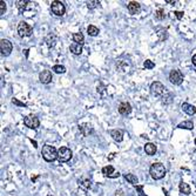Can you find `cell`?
Returning a JSON list of instances; mask_svg holds the SVG:
<instances>
[{"instance_id":"6da1fadb","label":"cell","mask_w":196,"mask_h":196,"mask_svg":"<svg viewBox=\"0 0 196 196\" xmlns=\"http://www.w3.org/2000/svg\"><path fill=\"white\" fill-rule=\"evenodd\" d=\"M149 174L154 180H161V178L165 177L166 175V168L165 166L160 163V162H156L153 163L150 166V169H149Z\"/></svg>"},{"instance_id":"7a4b0ae2","label":"cell","mask_w":196,"mask_h":196,"mask_svg":"<svg viewBox=\"0 0 196 196\" xmlns=\"http://www.w3.org/2000/svg\"><path fill=\"white\" fill-rule=\"evenodd\" d=\"M41 155H42L45 161H47V162H53L55 159H58V150H57L55 147H53V146L46 144V146L42 147Z\"/></svg>"},{"instance_id":"3957f363","label":"cell","mask_w":196,"mask_h":196,"mask_svg":"<svg viewBox=\"0 0 196 196\" xmlns=\"http://www.w3.org/2000/svg\"><path fill=\"white\" fill-rule=\"evenodd\" d=\"M51 11L54 15L57 17H63L65 12H66V7H65V4L61 3V1H53L52 5H51Z\"/></svg>"},{"instance_id":"277c9868","label":"cell","mask_w":196,"mask_h":196,"mask_svg":"<svg viewBox=\"0 0 196 196\" xmlns=\"http://www.w3.org/2000/svg\"><path fill=\"white\" fill-rule=\"evenodd\" d=\"M72 159V150L67 147H61L58 149V160L60 162H67Z\"/></svg>"},{"instance_id":"5b68a950","label":"cell","mask_w":196,"mask_h":196,"mask_svg":"<svg viewBox=\"0 0 196 196\" xmlns=\"http://www.w3.org/2000/svg\"><path fill=\"white\" fill-rule=\"evenodd\" d=\"M24 125L31 129H36L40 125V121L35 115H28L24 119Z\"/></svg>"},{"instance_id":"8992f818","label":"cell","mask_w":196,"mask_h":196,"mask_svg":"<svg viewBox=\"0 0 196 196\" xmlns=\"http://www.w3.org/2000/svg\"><path fill=\"white\" fill-rule=\"evenodd\" d=\"M12 49H13V46H12L11 41L7 40V39H1V41H0V52H1V55L7 57V55L11 54Z\"/></svg>"},{"instance_id":"52a82bcc","label":"cell","mask_w":196,"mask_h":196,"mask_svg":"<svg viewBox=\"0 0 196 196\" xmlns=\"http://www.w3.org/2000/svg\"><path fill=\"white\" fill-rule=\"evenodd\" d=\"M169 80L173 85H181L183 82V74L177 69H173L169 74Z\"/></svg>"},{"instance_id":"ba28073f","label":"cell","mask_w":196,"mask_h":196,"mask_svg":"<svg viewBox=\"0 0 196 196\" xmlns=\"http://www.w3.org/2000/svg\"><path fill=\"white\" fill-rule=\"evenodd\" d=\"M32 32H33V30H32V27L30 26L27 22H25V21L19 22L18 34L20 36H30L32 34Z\"/></svg>"},{"instance_id":"9c48e42d","label":"cell","mask_w":196,"mask_h":196,"mask_svg":"<svg viewBox=\"0 0 196 196\" xmlns=\"http://www.w3.org/2000/svg\"><path fill=\"white\" fill-rule=\"evenodd\" d=\"M165 86L162 85L159 81H155L153 82L152 86H150V93L154 95V96H161L165 94Z\"/></svg>"},{"instance_id":"30bf717a","label":"cell","mask_w":196,"mask_h":196,"mask_svg":"<svg viewBox=\"0 0 196 196\" xmlns=\"http://www.w3.org/2000/svg\"><path fill=\"white\" fill-rule=\"evenodd\" d=\"M102 174L105 176H108V177H119L120 176V173H115L114 172V168L112 167V166H106V167H103L102 168Z\"/></svg>"},{"instance_id":"8fae6325","label":"cell","mask_w":196,"mask_h":196,"mask_svg":"<svg viewBox=\"0 0 196 196\" xmlns=\"http://www.w3.org/2000/svg\"><path fill=\"white\" fill-rule=\"evenodd\" d=\"M39 80H40L41 84L47 85V84H49L52 81V73L49 71H42L39 74Z\"/></svg>"},{"instance_id":"7c38bea8","label":"cell","mask_w":196,"mask_h":196,"mask_svg":"<svg viewBox=\"0 0 196 196\" xmlns=\"http://www.w3.org/2000/svg\"><path fill=\"white\" fill-rule=\"evenodd\" d=\"M127 8H128V12L134 15V14H138L141 11V5L136 3V1H130L128 6H127Z\"/></svg>"},{"instance_id":"4fadbf2b","label":"cell","mask_w":196,"mask_h":196,"mask_svg":"<svg viewBox=\"0 0 196 196\" xmlns=\"http://www.w3.org/2000/svg\"><path fill=\"white\" fill-rule=\"evenodd\" d=\"M132 112V106L129 102H121L119 106V113L122 115H128Z\"/></svg>"},{"instance_id":"5bb4252c","label":"cell","mask_w":196,"mask_h":196,"mask_svg":"<svg viewBox=\"0 0 196 196\" xmlns=\"http://www.w3.org/2000/svg\"><path fill=\"white\" fill-rule=\"evenodd\" d=\"M111 136L113 138L114 141H116V142H121V141L123 140V133H122V130H120V129H113L111 132Z\"/></svg>"},{"instance_id":"9a60e30c","label":"cell","mask_w":196,"mask_h":196,"mask_svg":"<svg viewBox=\"0 0 196 196\" xmlns=\"http://www.w3.org/2000/svg\"><path fill=\"white\" fill-rule=\"evenodd\" d=\"M181 108H182V111L184 112V113H187L188 115H194L196 113V108L194 107L193 105H189V103H187V102L182 103Z\"/></svg>"},{"instance_id":"2e32d148","label":"cell","mask_w":196,"mask_h":196,"mask_svg":"<svg viewBox=\"0 0 196 196\" xmlns=\"http://www.w3.org/2000/svg\"><path fill=\"white\" fill-rule=\"evenodd\" d=\"M69 49H71V52L73 54L79 55V54H81V52H82V45L76 44V42H73V44L69 46Z\"/></svg>"},{"instance_id":"e0dca14e","label":"cell","mask_w":196,"mask_h":196,"mask_svg":"<svg viewBox=\"0 0 196 196\" xmlns=\"http://www.w3.org/2000/svg\"><path fill=\"white\" fill-rule=\"evenodd\" d=\"M144 152H146V154L147 155H155L156 153V146L154 144V143H147L146 146H144Z\"/></svg>"},{"instance_id":"ac0fdd59","label":"cell","mask_w":196,"mask_h":196,"mask_svg":"<svg viewBox=\"0 0 196 196\" xmlns=\"http://www.w3.org/2000/svg\"><path fill=\"white\" fill-rule=\"evenodd\" d=\"M79 129L82 132V134H84L85 136H88L89 134L93 132V129H92L90 125H88V123H84V125L79 126Z\"/></svg>"},{"instance_id":"d6986e66","label":"cell","mask_w":196,"mask_h":196,"mask_svg":"<svg viewBox=\"0 0 196 196\" xmlns=\"http://www.w3.org/2000/svg\"><path fill=\"white\" fill-rule=\"evenodd\" d=\"M180 192L182 193V194H184V195H189L192 193V189L188 186V183L181 182L180 183Z\"/></svg>"},{"instance_id":"ffe728a7","label":"cell","mask_w":196,"mask_h":196,"mask_svg":"<svg viewBox=\"0 0 196 196\" xmlns=\"http://www.w3.org/2000/svg\"><path fill=\"white\" fill-rule=\"evenodd\" d=\"M123 177H125L129 183H132V184H134V186H138L139 180L134 174H125L123 175Z\"/></svg>"},{"instance_id":"44dd1931","label":"cell","mask_w":196,"mask_h":196,"mask_svg":"<svg viewBox=\"0 0 196 196\" xmlns=\"http://www.w3.org/2000/svg\"><path fill=\"white\" fill-rule=\"evenodd\" d=\"M72 38H73V41L74 42H76V44H84V40H85V36H84V34L82 33H74L73 35H72Z\"/></svg>"},{"instance_id":"7402d4cb","label":"cell","mask_w":196,"mask_h":196,"mask_svg":"<svg viewBox=\"0 0 196 196\" xmlns=\"http://www.w3.org/2000/svg\"><path fill=\"white\" fill-rule=\"evenodd\" d=\"M87 32H88V34L90 36H96L99 34V28L96 26H94V25H89L87 27Z\"/></svg>"},{"instance_id":"603a6c76","label":"cell","mask_w":196,"mask_h":196,"mask_svg":"<svg viewBox=\"0 0 196 196\" xmlns=\"http://www.w3.org/2000/svg\"><path fill=\"white\" fill-rule=\"evenodd\" d=\"M178 128H183V129H193L194 128V123L193 121H184V122H181L178 125Z\"/></svg>"},{"instance_id":"cb8c5ba5","label":"cell","mask_w":196,"mask_h":196,"mask_svg":"<svg viewBox=\"0 0 196 196\" xmlns=\"http://www.w3.org/2000/svg\"><path fill=\"white\" fill-rule=\"evenodd\" d=\"M162 101H163V103H166V105H169V103H172V101H173V94L172 93L165 94V95L162 96Z\"/></svg>"},{"instance_id":"d4e9b609","label":"cell","mask_w":196,"mask_h":196,"mask_svg":"<svg viewBox=\"0 0 196 196\" xmlns=\"http://www.w3.org/2000/svg\"><path fill=\"white\" fill-rule=\"evenodd\" d=\"M155 18L157 19V20H163V19L166 18V13H165V11L162 8L160 9H157L155 12Z\"/></svg>"},{"instance_id":"484cf974","label":"cell","mask_w":196,"mask_h":196,"mask_svg":"<svg viewBox=\"0 0 196 196\" xmlns=\"http://www.w3.org/2000/svg\"><path fill=\"white\" fill-rule=\"evenodd\" d=\"M27 4H30V1H17V6H18L19 12H20V13H22V12L25 11Z\"/></svg>"},{"instance_id":"4316f807","label":"cell","mask_w":196,"mask_h":196,"mask_svg":"<svg viewBox=\"0 0 196 196\" xmlns=\"http://www.w3.org/2000/svg\"><path fill=\"white\" fill-rule=\"evenodd\" d=\"M53 71L55 72V73H58V74H63V73L66 72V68L63 66H61V65H55V66L53 67Z\"/></svg>"},{"instance_id":"83f0119b","label":"cell","mask_w":196,"mask_h":196,"mask_svg":"<svg viewBox=\"0 0 196 196\" xmlns=\"http://www.w3.org/2000/svg\"><path fill=\"white\" fill-rule=\"evenodd\" d=\"M143 67L147 68V69H152V68L155 67V63H153L152 60H146V61L143 63Z\"/></svg>"},{"instance_id":"f1b7e54d","label":"cell","mask_w":196,"mask_h":196,"mask_svg":"<svg viewBox=\"0 0 196 196\" xmlns=\"http://www.w3.org/2000/svg\"><path fill=\"white\" fill-rule=\"evenodd\" d=\"M157 35L160 38V40H165V39H167V31L166 30H159Z\"/></svg>"},{"instance_id":"f546056e","label":"cell","mask_w":196,"mask_h":196,"mask_svg":"<svg viewBox=\"0 0 196 196\" xmlns=\"http://www.w3.org/2000/svg\"><path fill=\"white\" fill-rule=\"evenodd\" d=\"M99 5H100L99 1H88V3H87V7H88L89 9H93V8H95L96 6H99Z\"/></svg>"},{"instance_id":"4dcf8cb0","label":"cell","mask_w":196,"mask_h":196,"mask_svg":"<svg viewBox=\"0 0 196 196\" xmlns=\"http://www.w3.org/2000/svg\"><path fill=\"white\" fill-rule=\"evenodd\" d=\"M80 186L82 188H85V189H88L90 187V181L89 180H82L80 182Z\"/></svg>"},{"instance_id":"1f68e13d","label":"cell","mask_w":196,"mask_h":196,"mask_svg":"<svg viewBox=\"0 0 196 196\" xmlns=\"http://www.w3.org/2000/svg\"><path fill=\"white\" fill-rule=\"evenodd\" d=\"M6 11V3L5 1H0V14L3 15Z\"/></svg>"},{"instance_id":"d6a6232c","label":"cell","mask_w":196,"mask_h":196,"mask_svg":"<svg viewBox=\"0 0 196 196\" xmlns=\"http://www.w3.org/2000/svg\"><path fill=\"white\" fill-rule=\"evenodd\" d=\"M12 103L14 105H17V106H21V107H26V103L24 102H20L18 99H12Z\"/></svg>"},{"instance_id":"836d02e7","label":"cell","mask_w":196,"mask_h":196,"mask_svg":"<svg viewBox=\"0 0 196 196\" xmlns=\"http://www.w3.org/2000/svg\"><path fill=\"white\" fill-rule=\"evenodd\" d=\"M135 188H136V190H139V195L140 196H147L143 194V186H135Z\"/></svg>"},{"instance_id":"e575fe53","label":"cell","mask_w":196,"mask_h":196,"mask_svg":"<svg viewBox=\"0 0 196 196\" xmlns=\"http://www.w3.org/2000/svg\"><path fill=\"white\" fill-rule=\"evenodd\" d=\"M174 14H175V17L177 19H182L183 18V12H178V11H176V12H174Z\"/></svg>"},{"instance_id":"d590c367","label":"cell","mask_w":196,"mask_h":196,"mask_svg":"<svg viewBox=\"0 0 196 196\" xmlns=\"http://www.w3.org/2000/svg\"><path fill=\"white\" fill-rule=\"evenodd\" d=\"M115 196H125V193L122 192L121 189H119V190H116L115 192Z\"/></svg>"},{"instance_id":"8d00e7d4","label":"cell","mask_w":196,"mask_h":196,"mask_svg":"<svg viewBox=\"0 0 196 196\" xmlns=\"http://www.w3.org/2000/svg\"><path fill=\"white\" fill-rule=\"evenodd\" d=\"M192 61H193V63H194V66H196V54L194 55V57H193Z\"/></svg>"},{"instance_id":"74e56055","label":"cell","mask_w":196,"mask_h":196,"mask_svg":"<svg viewBox=\"0 0 196 196\" xmlns=\"http://www.w3.org/2000/svg\"><path fill=\"white\" fill-rule=\"evenodd\" d=\"M162 190H163V193H165V195H166V196H169V194H168V192H167V190H166L165 188H163V189H162Z\"/></svg>"},{"instance_id":"f35d334b","label":"cell","mask_w":196,"mask_h":196,"mask_svg":"<svg viewBox=\"0 0 196 196\" xmlns=\"http://www.w3.org/2000/svg\"><path fill=\"white\" fill-rule=\"evenodd\" d=\"M195 144H196V139H195Z\"/></svg>"},{"instance_id":"ab89813d","label":"cell","mask_w":196,"mask_h":196,"mask_svg":"<svg viewBox=\"0 0 196 196\" xmlns=\"http://www.w3.org/2000/svg\"><path fill=\"white\" fill-rule=\"evenodd\" d=\"M47 196H52V195H47Z\"/></svg>"}]
</instances>
